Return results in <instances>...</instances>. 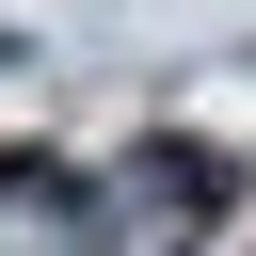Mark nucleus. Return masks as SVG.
Segmentation results:
<instances>
[{"label": "nucleus", "instance_id": "1", "mask_svg": "<svg viewBox=\"0 0 256 256\" xmlns=\"http://www.w3.org/2000/svg\"><path fill=\"white\" fill-rule=\"evenodd\" d=\"M128 208L112 176H80L64 144H0V256H112Z\"/></svg>", "mask_w": 256, "mask_h": 256}, {"label": "nucleus", "instance_id": "2", "mask_svg": "<svg viewBox=\"0 0 256 256\" xmlns=\"http://www.w3.org/2000/svg\"><path fill=\"white\" fill-rule=\"evenodd\" d=\"M112 208H128L144 240H208V224L240 208V160H224V144H192V128H144V144L112 160Z\"/></svg>", "mask_w": 256, "mask_h": 256}]
</instances>
